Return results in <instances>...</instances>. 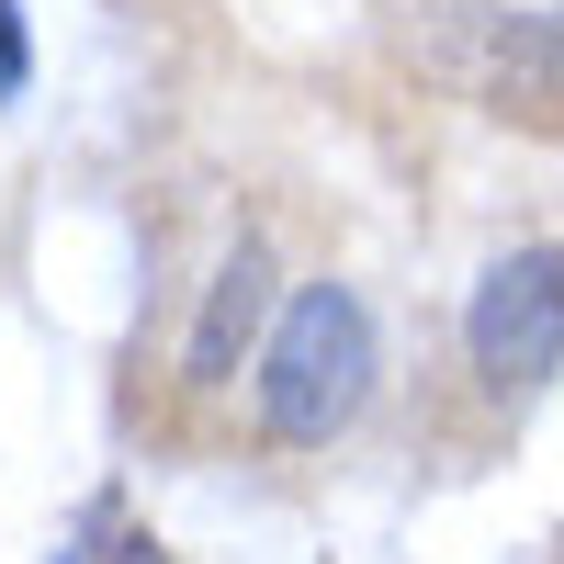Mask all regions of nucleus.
<instances>
[{
    "label": "nucleus",
    "instance_id": "nucleus-1",
    "mask_svg": "<svg viewBox=\"0 0 564 564\" xmlns=\"http://www.w3.org/2000/svg\"><path fill=\"white\" fill-rule=\"evenodd\" d=\"M372 372H384V339H372V305L350 282H294L271 305L260 350H249V406H260V441L282 452H327L361 430L372 406Z\"/></svg>",
    "mask_w": 564,
    "mask_h": 564
},
{
    "label": "nucleus",
    "instance_id": "nucleus-2",
    "mask_svg": "<svg viewBox=\"0 0 564 564\" xmlns=\"http://www.w3.org/2000/svg\"><path fill=\"white\" fill-rule=\"evenodd\" d=\"M463 361H475V384L497 406H531L564 372V249L553 238L486 260L475 305H463Z\"/></svg>",
    "mask_w": 564,
    "mask_h": 564
},
{
    "label": "nucleus",
    "instance_id": "nucleus-3",
    "mask_svg": "<svg viewBox=\"0 0 564 564\" xmlns=\"http://www.w3.org/2000/svg\"><path fill=\"white\" fill-rule=\"evenodd\" d=\"M271 305H282V271H271V249H260V238H238V249L215 260L204 305H193V339H181V384H193V395L238 384V372H249V350H260V327H271Z\"/></svg>",
    "mask_w": 564,
    "mask_h": 564
},
{
    "label": "nucleus",
    "instance_id": "nucleus-4",
    "mask_svg": "<svg viewBox=\"0 0 564 564\" xmlns=\"http://www.w3.org/2000/svg\"><path fill=\"white\" fill-rule=\"evenodd\" d=\"M486 102H497L508 124L564 135V0H553V12L497 23V45H486Z\"/></svg>",
    "mask_w": 564,
    "mask_h": 564
},
{
    "label": "nucleus",
    "instance_id": "nucleus-5",
    "mask_svg": "<svg viewBox=\"0 0 564 564\" xmlns=\"http://www.w3.org/2000/svg\"><path fill=\"white\" fill-rule=\"evenodd\" d=\"M23 79H34V34H23V0H0V113L23 102Z\"/></svg>",
    "mask_w": 564,
    "mask_h": 564
},
{
    "label": "nucleus",
    "instance_id": "nucleus-6",
    "mask_svg": "<svg viewBox=\"0 0 564 564\" xmlns=\"http://www.w3.org/2000/svg\"><path fill=\"white\" fill-rule=\"evenodd\" d=\"M68 564H170V553H159V542H148V531H113V542H102V553H68Z\"/></svg>",
    "mask_w": 564,
    "mask_h": 564
}]
</instances>
